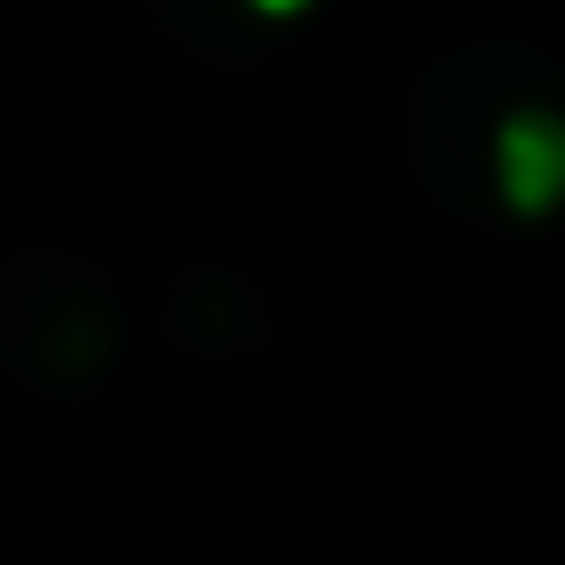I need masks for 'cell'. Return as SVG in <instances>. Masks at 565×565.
<instances>
[{"label": "cell", "instance_id": "cell-1", "mask_svg": "<svg viewBox=\"0 0 565 565\" xmlns=\"http://www.w3.org/2000/svg\"><path fill=\"white\" fill-rule=\"evenodd\" d=\"M418 156L434 186L534 217L565 194V94L503 47L457 55L418 94Z\"/></svg>", "mask_w": 565, "mask_h": 565}, {"label": "cell", "instance_id": "cell-2", "mask_svg": "<svg viewBox=\"0 0 565 565\" xmlns=\"http://www.w3.org/2000/svg\"><path fill=\"white\" fill-rule=\"evenodd\" d=\"M117 349V302L71 256H9L0 264V364L32 387H86Z\"/></svg>", "mask_w": 565, "mask_h": 565}, {"label": "cell", "instance_id": "cell-3", "mask_svg": "<svg viewBox=\"0 0 565 565\" xmlns=\"http://www.w3.org/2000/svg\"><path fill=\"white\" fill-rule=\"evenodd\" d=\"M163 9V24H179L194 47H248V40H264V32H279V24H295L310 0H156Z\"/></svg>", "mask_w": 565, "mask_h": 565}]
</instances>
